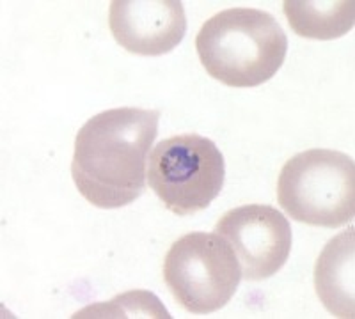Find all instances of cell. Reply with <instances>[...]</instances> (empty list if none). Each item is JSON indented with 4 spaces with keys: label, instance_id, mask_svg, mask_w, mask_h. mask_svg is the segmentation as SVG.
Segmentation results:
<instances>
[{
    "label": "cell",
    "instance_id": "6da1fadb",
    "mask_svg": "<svg viewBox=\"0 0 355 319\" xmlns=\"http://www.w3.org/2000/svg\"><path fill=\"white\" fill-rule=\"evenodd\" d=\"M158 121V110L123 107L96 113L82 126L75 138L71 176L85 201L116 210L144 194Z\"/></svg>",
    "mask_w": 355,
    "mask_h": 319
},
{
    "label": "cell",
    "instance_id": "7a4b0ae2",
    "mask_svg": "<svg viewBox=\"0 0 355 319\" xmlns=\"http://www.w3.org/2000/svg\"><path fill=\"white\" fill-rule=\"evenodd\" d=\"M196 52L206 73L234 89L270 80L288 53V37L274 15L254 8H231L202 24Z\"/></svg>",
    "mask_w": 355,
    "mask_h": 319
},
{
    "label": "cell",
    "instance_id": "3957f363",
    "mask_svg": "<svg viewBox=\"0 0 355 319\" xmlns=\"http://www.w3.org/2000/svg\"><path fill=\"white\" fill-rule=\"evenodd\" d=\"M277 201L300 224L338 229L354 220V158L334 149H307L284 163Z\"/></svg>",
    "mask_w": 355,
    "mask_h": 319
},
{
    "label": "cell",
    "instance_id": "277c9868",
    "mask_svg": "<svg viewBox=\"0 0 355 319\" xmlns=\"http://www.w3.org/2000/svg\"><path fill=\"white\" fill-rule=\"evenodd\" d=\"M226 163L215 142L182 134L158 142L150 156L148 181L164 206L178 217L206 210L218 197Z\"/></svg>",
    "mask_w": 355,
    "mask_h": 319
},
{
    "label": "cell",
    "instance_id": "5b68a950",
    "mask_svg": "<svg viewBox=\"0 0 355 319\" xmlns=\"http://www.w3.org/2000/svg\"><path fill=\"white\" fill-rule=\"evenodd\" d=\"M164 280L190 314H211L226 307L242 280L236 254L217 233H189L171 245Z\"/></svg>",
    "mask_w": 355,
    "mask_h": 319
},
{
    "label": "cell",
    "instance_id": "8992f818",
    "mask_svg": "<svg viewBox=\"0 0 355 319\" xmlns=\"http://www.w3.org/2000/svg\"><path fill=\"white\" fill-rule=\"evenodd\" d=\"M215 233L231 245L245 280L270 279L290 257V222L268 204H245L226 211Z\"/></svg>",
    "mask_w": 355,
    "mask_h": 319
},
{
    "label": "cell",
    "instance_id": "52a82bcc",
    "mask_svg": "<svg viewBox=\"0 0 355 319\" xmlns=\"http://www.w3.org/2000/svg\"><path fill=\"white\" fill-rule=\"evenodd\" d=\"M109 27L114 39L130 53L157 57L169 53L187 34L180 0H114Z\"/></svg>",
    "mask_w": 355,
    "mask_h": 319
},
{
    "label": "cell",
    "instance_id": "ba28073f",
    "mask_svg": "<svg viewBox=\"0 0 355 319\" xmlns=\"http://www.w3.org/2000/svg\"><path fill=\"white\" fill-rule=\"evenodd\" d=\"M354 227L332 238L315 266L316 295L323 307L338 318H355Z\"/></svg>",
    "mask_w": 355,
    "mask_h": 319
},
{
    "label": "cell",
    "instance_id": "9c48e42d",
    "mask_svg": "<svg viewBox=\"0 0 355 319\" xmlns=\"http://www.w3.org/2000/svg\"><path fill=\"white\" fill-rule=\"evenodd\" d=\"M283 11L291 30L307 39L331 41L343 37L355 25V2H311L284 0Z\"/></svg>",
    "mask_w": 355,
    "mask_h": 319
},
{
    "label": "cell",
    "instance_id": "30bf717a",
    "mask_svg": "<svg viewBox=\"0 0 355 319\" xmlns=\"http://www.w3.org/2000/svg\"><path fill=\"white\" fill-rule=\"evenodd\" d=\"M73 318H166L171 319L160 300L148 291H132L107 303L87 307Z\"/></svg>",
    "mask_w": 355,
    "mask_h": 319
}]
</instances>
